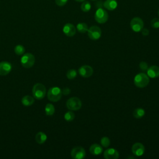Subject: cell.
<instances>
[{"mask_svg": "<svg viewBox=\"0 0 159 159\" xmlns=\"http://www.w3.org/2000/svg\"><path fill=\"white\" fill-rule=\"evenodd\" d=\"M103 6L109 11H113L117 7V2L116 0H106L103 2Z\"/></svg>", "mask_w": 159, "mask_h": 159, "instance_id": "obj_16", "label": "cell"}, {"mask_svg": "<svg viewBox=\"0 0 159 159\" xmlns=\"http://www.w3.org/2000/svg\"><path fill=\"white\" fill-rule=\"evenodd\" d=\"M25 47L22 45H17L14 47V52L17 55H22L25 53Z\"/></svg>", "mask_w": 159, "mask_h": 159, "instance_id": "obj_23", "label": "cell"}, {"mask_svg": "<svg viewBox=\"0 0 159 159\" xmlns=\"http://www.w3.org/2000/svg\"><path fill=\"white\" fill-rule=\"evenodd\" d=\"M79 75L84 78H88L92 76L93 73V69L91 66L83 65L78 69Z\"/></svg>", "mask_w": 159, "mask_h": 159, "instance_id": "obj_10", "label": "cell"}, {"mask_svg": "<svg viewBox=\"0 0 159 159\" xmlns=\"http://www.w3.org/2000/svg\"><path fill=\"white\" fill-rule=\"evenodd\" d=\"M75 1H77V2H83V1H84L85 0H75Z\"/></svg>", "mask_w": 159, "mask_h": 159, "instance_id": "obj_33", "label": "cell"}, {"mask_svg": "<svg viewBox=\"0 0 159 159\" xmlns=\"http://www.w3.org/2000/svg\"><path fill=\"white\" fill-rule=\"evenodd\" d=\"M89 152L92 155H99L102 152V146L99 144L93 143L89 147Z\"/></svg>", "mask_w": 159, "mask_h": 159, "instance_id": "obj_17", "label": "cell"}, {"mask_svg": "<svg viewBox=\"0 0 159 159\" xmlns=\"http://www.w3.org/2000/svg\"><path fill=\"white\" fill-rule=\"evenodd\" d=\"M45 112L47 116H52L55 112V107L52 104L48 103L45 107Z\"/></svg>", "mask_w": 159, "mask_h": 159, "instance_id": "obj_21", "label": "cell"}, {"mask_svg": "<svg viewBox=\"0 0 159 159\" xmlns=\"http://www.w3.org/2000/svg\"><path fill=\"white\" fill-rule=\"evenodd\" d=\"M108 14L106 10L102 8H98L94 14V19L99 24H104L108 20Z\"/></svg>", "mask_w": 159, "mask_h": 159, "instance_id": "obj_6", "label": "cell"}, {"mask_svg": "<svg viewBox=\"0 0 159 159\" xmlns=\"http://www.w3.org/2000/svg\"><path fill=\"white\" fill-rule=\"evenodd\" d=\"M150 25L154 29L159 28V18H153L150 22Z\"/></svg>", "mask_w": 159, "mask_h": 159, "instance_id": "obj_28", "label": "cell"}, {"mask_svg": "<svg viewBox=\"0 0 159 159\" xmlns=\"http://www.w3.org/2000/svg\"><path fill=\"white\" fill-rule=\"evenodd\" d=\"M119 157L118 151L114 148H107L104 152V157L106 159H117Z\"/></svg>", "mask_w": 159, "mask_h": 159, "instance_id": "obj_13", "label": "cell"}, {"mask_svg": "<svg viewBox=\"0 0 159 159\" xmlns=\"http://www.w3.org/2000/svg\"><path fill=\"white\" fill-rule=\"evenodd\" d=\"M77 75V71L75 69H70L66 73V77L69 80L74 79Z\"/></svg>", "mask_w": 159, "mask_h": 159, "instance_id": "obj_26", "label": "cell"}, {"mask_svg": "<svg viewBox=\"0 0 159 159\" xmlns=\"http://www.w3.org/2000/svg\"><path fill=\"white\" fill-rule=\"evenodd\" d=\"M147 73L148 77L156 78L159 76V67L155 65L151 66L147 69Z\"/></svg>", "mask_w": 159, "mask_h": 159, "instance_id": "obj_15", "label": "cell"}, {"mask_svg": "<svg viewBox=\"0 0 159 159\" xmlns=\"http://www.w3.org/2000/svg\"><path fill=\"white\" fill-rule=\"evenodd\" d=\"M92 1H95V0H92Z\"/></svg>", "mask_w": 159, "mask_h": 159, "instance_id": "obj_35", "label": "cell"}, {"mask_svg": "<svg viewBox=\"0 0 159 159\" xmlns=\"http://www.w3.org/2000/svg\"><path fill=\"white\" fill-rule=\"evenodd\" d=\"M12 70V65L8 61L0 62V75L6 76L8 75Z\"/></svg>", "mask_w": 159, "mask_h": 159, "instance_id": "obj_12", "label": "cell"}, {"mask_svg": "<svg viewBox=\"0 0 159 159\" xmlns=\"http://www.w3.org/2000/svg\"><path fill=\"white\" fill-rule=\"evenodd\" d=\"M86 156L84 148L81 146L74 147L71 151V157L74 159H82Z\"/></svg>", "mask_w": 159, "mask_h": 159, "instance_id": "obj_9", "label": "cell"}, {"mask_svg": "<svg viewBox=\"0 0 159 159\" xmlns=\"http://www.w3.org/2000/svg\"><path fill=\"white\" fill-rule=\"evenodd\" d=\"M145 152V147L140 142H136L133 144L132 147V153L137 156L140 157L143 155Z\"/></svg>", "mask_w": 159, "mask_h": 159, "instance_id": "obj_11", "label": "cell"}, {"mask_svg": "<svg viewBox=\"0 0 159 159\" xmlns=\"http://www.w3.org/2000/svg\"><path fill=\"white\" fill-rule=\"evenodd\" d=\"M61 93H62V94H63V95H68L71 93V90L69 88L65 87L62 89Z\"/></svg>", "mask_w": 159, "mask_h": 159, "instance_id": "obj_31", "label": "cell"}, {"mask_svg": "<svg viewBox=\"0 0 159 159\" xmlns=\"http://www.w3.org/2000/svg\"><path fill=\"white\" fill-rule=\"evenodd\" d=\"M21 102L25 106H32L34 102V98L30 95H25L22 98Z\"/></svg>", "mask_w": 159, "mask_h": 159, "instance_id": "obj_19", "label": "cell"}, {"mask_svg": "<svg viewBox=\"0 0 159 159\" xmlns=\"http://www.w3.org/2000/svg\"><path fill=\"white\" fill-rule=\"evenodd\" d=\"M101 146H102L103 147L107 148L110 145V139H109V137H103L101 139Z\"/></svg>", "mask_w": 159, "mask_h": 159, "instance_id": "obj_27", "label": "cell"}, {"mask_svg": "<svg viewBox=\"0 0 159 159\" xmlns=\"http://www.w3.org/2000/svg\"><path fill=\"white\" fill-rule=\"evenodd\" d=\"M158 16H159V10H158Z\"/></svg>", "mask_w": 159, "mask_h": 159, "instance_id": "obj_34", "label": "cell"}, {"mask_svg": "<svg viewBox=\"0 0 159 159\" xmlns=\"http://www.w3.org/2000/svg\"><path fill=\"white\" fill-rule=\"evenodd\" d=\"M68 0H55V3L58 6H63L66 4Z\"/></svg>", "mask_w": 159, "mask_h": 159, "instance_id": "obj_30", "label": "cell"}, {"mask_svg": "<svg viewBox=\"0 0 159 159\" xmlns=\"http://www.w3.org/2000/svg\"><path fill=\"white\" fill-rule=\"evenodd\" d=\"M32 91L34 98L37 100H40L46 94V88L43 84L37 83L34 85Z\"/></svg>", "mask_w": 159, "mask_h": 159, "instance_id": "obj_1", "label": "cell"}, {"mask_svg": "<svg viewBox=\"0 0 159 159\" xmlns=\"http://www.w3.org/2000/svg\"><path fill=\"white\" fill-rule=\"evenodd\" d=\"M76 27L71 23H66L63 27V33L68 37H73L76 34Z\"/></svg>", "mask_w": 159, "mask_h": 159, "instance_id": "obj_14", "label": "cell"}, {"mask_svg": "<svg viewBox=\"0 0 159 159\" xmlns=\"http://www.w3.org/2000/svg\"><path fill=\"white\" fill-rule=\"evenodd\" d=\"M76 29H77V30L79 32L84 34V33L88 32V25L86 23H84V22H80V23H78L77 24Z\"/></svg>", "mask_w": 159, "mask_h": 159, "instance_id": "obj_22", "label": "cell"}, {"mask_svg": "<svg viewBox=\"0 0 159 159\" xmlns=\"http://www.w3.org/2000/svg\"><path fill=\"white\" fill-rule=\"evenodd\" d=\"M91 5L89 1H83L81 5V9L82 11L84 12H87L89 11L91 9Z\"/></svg>", "mask_w": 159, "mask_h": 159, "instance_id": "obj_24", "label": "cell"}, {"mask_svg": "<svg viewBox=\"0 0 159 159\" xmlns=\"http://www.w3.org/2000/svg\"><path fill=\"white\" fill-rule=\"evenodd\" d=\"M130 25L131 29L135 32H139L143 28V22L142 19L139 17H135L130 20Z\"/></svg>", "mask_w": 159, "mask_h": 159, "instance_id": "obj_7", "label": "cell"}, {"mask_svg": "<svg viewBox=\"0 0 159 159\" xmlns=\"http://www.w3.org/2000/svg\"><path fill=\"white\" fill-rule=\"evenodd\" d=\"M66 106L70 111H78L81 107L82 102L78 98L71 97L67 100Z\"/></svg>", "mask_w": 159, "mask_h": 159, "instance_id": "obj_5", "label": "cell"}, {"mask_svg": "<svg viewBox=\"0 0 159 159\" xmlns=\"http://www.w3.org/2000/svg\"><path fill=\"white\" fill-rule=\"evenodd\" d=\"M62 96L61 89L58 87L50 88L47 92V98L52 102H57Z\"/></svg>", "mask_w": 159, "mask_h": 159, "instance_id": "obj_3", "label": "cell"}, {"mask_svg": "<svg viewBox=\"0 0 159 159\" xmlns=\"http://www.w3.org/2000/svg\"><path fill=\"white\" fill-rule=\"evenodd\" d=\"M139 68L140 69L143 71H147V69L148 68V64L147 63L145 62V61H141L139 63Z\"/></svg>", "mask_w": 159, "mask_h": 159, "instance_id": "obj_29", "label": "cell"}, {"mask_svg": "<svg viewBox=\"0 0 159 159\" xmlns=\"http://www.w3.org/2000/svg\"><path fill=\"white\" fill-rule=\"evenodd\" d=\"M142 32V34L143 35V36H147L148 34H149V30L148 29H145V28H143L141 30Z\"/></svg>", "mask_w": 159, "mask_h": 159, "instance_id": "obj_32", "label": "cell"}, {"mask_svg": "<svg viewBox=\"0 0 159 159\" xmlns=\"http://www.w3.org/2000/svg\"><path fill=\"white\" fill-rule=\"evenodd\" d=\"M64 119L66 121L68 122H71L72 120H73V119H75V114L71 111H69L68 112H66L65 115H64Z\"/></svg>", "mask_w": 159, "mask_h": 159, "instance_id": "obj_25", "label": "cell"}, {"mask_svg": "<svg viewBox=\"0 0 159 159\" xmlns=\"http://www.w3.org/2000/svg\"><path fill=\"white\" fill-rule=\"evenodd\" d=\"M145 111L143 108L139 107L135 109L133 112V116L136 119H140L145 115Z\"/></svg>", "mask_w": 159, "mask_h": 159, "instance_id": "obj_20", "label": "cell"}, {"mask_svg": "<svg viewBox=\"0 0 159 159\" xmlns=\"http://www.w3.org/2000/svg\"><path fill=\"white\" fill-rule=\"evenodd\" d=\"M149 77L143 73H140L135 75L134 79V84L140 88L146 87L149 83Z\"/></svg>", "mask_w": 159, "mask_h": 159, "instance_id": "obj_2", "label": "cell"}, {"mask_svg": "<svg viewBox=\"0 0 159 159\" xmlns=\"http://www.w3.org/2000/svg\"><path fill=\"white\" fill-rule=\"evenodd\" d=\"M101 29L96 25H93L89 27L88 30V35L89 38L93 40H98L101 36Z\"/></svg>", "mask_w": 159, "mask_h": 159, "instance_id": "obj_8", "label": "cell"}, {"mask_svg": "<svg viewBox=\"0 0 159 159\" xmlns=\"http://www.w3.org/2000/svg\"><path fill=\"white\" fill-rule=\"evenodd\" d=\"M47 139V135L43 132H39L35 136V140L39 144H43Z\"/></svg>", "mask_w": 159, "mask_h": 159, "instance_id": "obj_18", "label": "cell"}, {"mask_svg": "<svg viewBox=\"0 0 159 159\" xmlns=\"http://www.w3.org/2000/svg\"><path fill=\"white\" fill-rule=\"evenodd\" d=\"M35 58L34 55L31 53H24L20 58V63L23 67L30 68L32 67L35 63Z\"/></svg>", "mask_w": 159, "mask_h": 159, "instance_id": "obj_4", "label": "cell"}]
</instances>
